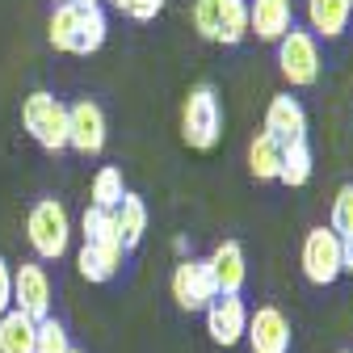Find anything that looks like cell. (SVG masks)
Instances as JSON below:
<instances>
[{
  "label": "cell",
  "mask_w": 353,
  "mask_h": 353,
  "mask_svg": "<svg viewBox=\"0 0 353 353\" xmlns=\"http://www.w3.org/2000/svg\"><path fill=\"white\" fill-rule=\"evenodd\" d=\"M26 240L30 248L38 252V261H59L72 244V219H68V206L59 198H42L30 206V219H26Z\"/></svg>",
  "instance_id": "1"
},
{
  "label": "cell",
  "mask_w": 353,
  "mask_h": 353,
  "mask_svg": "<svg viewBox=\"0 0 353 353\" xmlns=\"http://www.w3.org/2000/svg\"><path fill=\"white\" fill-rule=\"evenodd\" d=\"M223 135V105H219V93L210 84L190 88V97L181 105V139L194 152H210Z\"/></svg>",
  "instance_id": "2"
},
{
  "label": "cell",
  "mask_w": 353,
  "mask_h": 353,
  "mask_svg": "<svg viewBox=\"0 0 353 353\" xmlns=\"http://www.w3.org/2000/svg\"><path fill=\"white\" fill-rule=\"evenodd\" d=\"M21 126L30 130V139L38 148H47V152L68 148V105L51 93H42V88L21 101Z\"/></svg>",
  "instance_id": "3"
},
{
  "label": "cell",
  "mask_w": 353,
  "mask_h": 353,
  "mask_svg": "<svg viewBox=\"0 0 353 353\" xmlns=\"http://www.w3.org/2000/svg\"><path fill=\"white\" fill-rule=\"evenodd\" d=\"M172 299H176L181 312H206V307L219 299V286H214V274H210L206 256L176 261V270H172Z\"/></svg>",
  "instance_id": "4"
},
{
  "label": "cell",
  "mask_w": 353,
  "mask_h": 353,
  "mask_svg": "<svg viewBox=\"0 0 353 353\" xmlns=\"http://www.w3.org/2000/svg\"><path fill=\"white\" fill-rule=\"evenodd\" d=\"M278 68L294 88H307L320 80V42L312 30H290L278 42Z\"/></svg>",
  "instance_id": "5"
},
{
  "label": "cell",
  "mask_w": 353,
  "mask_h": 353,
  "mask_svg": "<svg viewBox=\"0 0 353 353\" xmlns=\"http://www.w3.org/2000/svg\"><path fill=\"white\" fill-rule=\"evenodd\" d=\"M299 261H303V278L312 286H332L341 278V236L332 228H312Z\"/></svg>",
  "instance_id": "6"
},
{
  "label": "cell",
  "mask_w": 353,
  "mask_h": 353,
  "mask_svg": "<svg viewBox=\"0 0 353 353\" xmlns=\"http://www.w3.org/2000/svg\"><path fill=\"white\" fill-rule=\"evenodd\" d=\"M13 312L30 316L34 324L51 316V278L38 261H21L13 270Z\"/></svg>",
  "instance_id": "7"
},
{
  "label": "cell",
  "mask_w": 353,
  "mask_h": 353,
  "mask_svg": "<svg viewBox=\"0 0 353 353\" xmlns=\"http://www.w3.org/2000/svg\"><path fill=\"white\" fill-rule=\"evenodd\" d=\"M68 148H76L80 156H97L105 148V114L97 101H76L68 105Z\"/></svg>",
  "instance_id": "8"
},
{
  "label": "cell",
  "mask_w": 353,
  "mask_h": 353,
  "mask_svg": "<svg viewBox=\"0 0 353 353\" xmlns=\"http://www.w3.org/2000/svg\"><path fill=\"white\" fill-rule=\"evenodd\" d=\"M206 332H210L214 345H223V349L240 345L244 332H248V307H244V299L240 294H219L206 307Z\"/></svg>",
  "instance_id": "9"
},
{
  "label": "cell",
  "mask_w": 353,
  "mask_h": 353,
  "mask_svg": "<svg viewBox=\"0 0 353 353\" xmlns=\"http://www.w3.org/2000/svg\"><path fill=\"white\" fill-rule=\"evenodd\" d=\"M252 353H290V320L278 312V307H256L248 312V332H244Z\"/></svg>",
  "instance_id": "10"
},
{
  "label": "cell",
  "mask_w": 353,
  "mask_h": 353,
  "mask_svg": "<svg viewBox=\"0 0 353 353\" xmlns=\"http://www.w3.org/2000/svg\"><path fill=\"white\" fill-rule=\"evenodd\" d=\"M294 30V9L290 0H252L248 5V34L261 42H282Z\"/></svg>",
  "instance_id": "11"
},
{
  "label": "cell",
  "mask_w": 353,
  "mask_h": 353,
  "mask_svg": "<svg viewBox=\"0 0 353 353\" xmlns=\"http://www.w3.org/2000/svg\"><path fill=\"white\" fill-rule=\"evenodd\" d=\"M265 135L278 139L282 148L294 143V139H307V114H303V105L290 93L270 101V110H265Z\"/></svg>",
  "instance_id": "12"
},
{
  "label": "cell",
  "mask_w": 353,
  "mask_h": 353,
  "mask_svg": "<svg viewBox=\"0 0 353 353\" xmlns=\"http://www.w3.org/2000/svg\"><path fill=\"white\" fill-rule=\"evenodd\" d=\"M210 274H214V286L219 294H240L244 290V278H248V261H244V248L236 240H223L210 256Z\"/></svg>",
  "instance_id": "13"
},
{
  "label": "cell",
  "mask_w": 353,
  "mask_h": 353,
  "mask_svg": "<svg viewBox=\"0 0 353 353\" xmlns=\"http://www.w3.org/2000/svg\"><path fill=\"white\" fill-rule=\"evenodd\" d=\"M349 17H353L349 0H307V21L320 38H341L349 30Z\"/></svg>",
  "instance_id": "14"
},
{
  "label": "cell",
  "mask_w": 353,
  "mask_h": 353,
  "mask_svg": "<svg viewBox=\"0 0 353 353\" xmlns=\"http://www.w3.org/2000/svg\"><path fill=\"white\" fill-rule=\"evenodd\" d=\"M105 34H110V21H105V9L93 5V9H80L76 17V34H72V55H93L105 47Z\"/></svg>",
  "instance_id": "15"
},
{
  "label": "cell",
  "mask_w": 353,
  "mask_h": 353,
  "mask_svg": "<svg viewBox=\"0 0 353 353\" xmlns=\"http://www.w3.org/2000/svg\"><path fill=\"white\" fill-rule=\"evenodd\" d=\"M118 232H122V248L130 252V248H139L143 244V236H148V206H143V198L139 194H122V202H118Z\"/></svg>",
  "instance_id": "16"
},
{
  "label": "cell",
  "mask_w": 353,
  "mask_h": 353,
  "mask_svg": "<svg viewBox=\"0 0 353 353\" xmlns=\"http://www.w3.org/2000/svg\"><path fill=\"white\" fill-rule=\"evenodd\" d=\"M312 143L307 139H294V143H286L282 148V168H278V181L282 185H290V190H299V185H307L312 181Z\"/></svg>",
  "instance_id": "17"
},
{
  "label": "cell",
  "mask_w": 353,
  "mask_h": 353,
  "mask_svg": "<svg viewBox=\"0 0 353 353\" xmlns=\"http://www.w3.org/2000/svg\"><path fill=\"white\" fill-rule=\"evenodd\" d=\"M278 168H282V143L261 130V135L248 143V172L256 181H278Z\"/></svg>",
  "instance_id": "18"
},
{
  "label": "cell",
  "mask_w": 353,
  "mask_h": 353,
  "mask_svg": "<svg viewBox=\"0 0 353 353\" xmlns=\"http://www.w3.org/2000/svg\"><path fill=\"white\" fill-rule=\"evenodd\" d=\"M34 332L38 324L21 312H5L0 316V353H34Z\"/></svg>",
  "instance_id": "19"
},
{
  "label": "cell",
  "mask_w": 353,
  "mask_h": 353,
  "mask_svg": "<svg viewBox=\"0 0 353 353\" xmlns=\"http://www.w3.org/2000/svg\"><path fill=\"white\" fill-rule=\"evenodd\" d=\"M244 38H248V0H223L214 42H223V47H240Z\"/></svg>",
  "instance_id": "20"
},
{
  "label": "cell",
  "mask_w": 353,
  "mask_h": 353,
  "mask_svg": "<svg viewBox=\"0 0 353 353\" xmlns=\"http://www.w3.org/2000/svg\"><path fill=\"white\" fill-rule=\"evenodd\" d=\"M122 194H126V185H122V172H118L114 164H105V168H101V172L93 176V202H88V206H101V210H118Z\"/></svg>",
  "instance_id": "21"
},
{
  "label": "cell",
  "mask_w": 353,
  "mask_h": 353,
  "mask_svg": "<svg viewBox=\"0 0 353 353\" xmlns=\"http://www.w3.org/2000/svg\"><path fill=\"white\" fill-rule=\"evenodd\" d=\"M34 353H72V336L68 328L47 316V320H38V332H34Z\"/></svg>",
  "instance_id": "22"
},
{
  "label": "cell",
  "mask_w": 353,
  "mask_h": 353,
  "mask_svg": "<svg viewBox=\"0 0 353 353\" xmlns=\"http://www.w3.org/2000/svg\"><path fill=\"white\" fill-rule=\"evenodd\" d=\"M76 17H80V5H55L51 26H47V38H51V47H55V51H68V47H72Z\"/></svg>",
  "instance_id": "23"
},
{
  "label": "cell",
  "mask_w": 353,
  "mask_h": 353,
  "mask_svg": "<svg viewBox=\"0 0 353 353\" xmlns=\"http://www.w3.org/2000/svg\"><path fill=\"white\" fill-rule=\"evenodd\" d=\"M328 228H332L341 240L353 236V181L336 190V198H332V223H328Z\"/></svg>",
  "instance_id": "24"
},
{
  "label": "cell",
  "mask_w": 353,
  "mask_h": 353,
  "mask_svg": "<svg viewBox=\"0 0 353 353\" xmlns=\"http://www.w3.org/2000/svg\"><path fill=\"white\" fill-rule=\"evenodd\" d=\"M219 9H223V0H194V30L214 42V30H219Z\"/></svg>",
  "instance_id": "25"
},
{
  "label": "cell",
  "mask_w": 353,
  "mask_h": 353,
  "mask_svg": "<svg viewBox=\"0 0 353 353\" xmlns=\"http://www.w3.org/2000/svg\"><path fill=\"white\" fill-rule=\"evenodd\" d=\"M160 9H164V0H126V5H122V13L135 17V21H152Z\"/></svg>",
  "instance_id": "26"
},
{
  "label": "cell",
  "mask_w": 353,
  "mask_h": 353,
  "mask_svg": "<svg viewBox=\"0 0 353 353\" xmlns=\"http://www.w3.org/2000/svg\"><path fill=\"white\" fill-rule=\"evenodd\" d=\"M13 312V270H9V261L0 256V316Z\"/></svg>",
  "instance_id": "27"
},
{
  "label": "cell",
  "mask_w": 353,
  "mask_h": 353,
  "mask_svg": "<svg viewBox=\"0 0 353 353\" xmlns=\"http://www.w3.org/2000/svg\"><path fill=\"white\" fill-rule=\"evenodd\" d=\"M341 274H353V236L341 240Z\"/></svg>",
  "instance_id": "28"
},
{
  "label": "cell",
  "mask_w": 353,
  "mask_h": 353,
  "mask_svg": "<svg viewBox=\"0 0 353 353\" xmlns=\"http://www.w3.org/2000/svg\"><path fill=\"white\" fill-rule=\"evenodd\" d=\"M72 5H80V9H93V5H101V0H72Z\"/></svg>",
  "instance_id": "29"
},
{
  "label": "cell",
  "mask_w": 353,
  "mask_h": 353,
  "mask_svg": "<svg viewBox=\"0 0 353 353\" xmlns=\"http://www.w3.org/2000/svg\"><path fill=\"white\" fill-rule=\"evenodd\" d=\"M110 5H114V9H122V5H126V0H110Z\"/></svg>",
  "instance_id": "30"
},
{
  "label": "cell",
  "mask_w": 353,
  "mask_h": 353,
  "mask_svg": "<svg viewBox=\"0 0 353 353\" xmlns=\"http://www.w3.org/2000/svg\"><path fill=\"white\" fill-rule=\"evenodd\" d=\"M51 5H72V0H51Z\"/></svg>",
  "instance_id": "31"
},
{
  "label": "cell",
  "mask_w": 353,
  "mask_h": 353,
  "mask_svg": "<svg viewBox=\"0 0 353 353\" xmlns=\"http://www.w3.org/2000/svg\"><path fill=\"white\" fill-rule=\"evenodd\" d=\"M341 353H353V349H341Z\"/></svg>",
  "instance_id": "32"
},
{
  "label": "cell",
  "mask_w": 353,
  "mask_h": 353,
  "mask_svg": "<svg viewBox=\"0 0 353 353\" xmlns=\"http://www.w3.org/2000/svg\"><path fill=\"white\" fill-rule=\"evenodd\" d=\"M349 5H353V0H349Z\"/></svg>",
  "instance_id": "33"
},
{
  "label": "cell",
  "mask_w": 353,
  "mask_h": 353,
  "mask_svg": "<svg viewBox=\"0 0 353 353\" xmlns=\"http://www.w3.org/2000/svg\"><path fill=\"white\" fill-rule=\"evenodd\" d=\"M72 353H76V349H72Z\"/></svg>",
  "instance_id": "34"
}]
</instances>
